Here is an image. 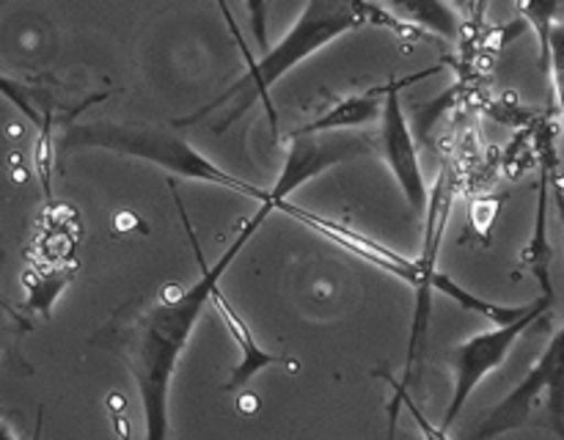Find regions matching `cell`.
Segmentation results:
<instances>
[{
  "label": "cell",
  "instance_id": "cell-9",
  "mask_svg": "<svg viewBox=\"0 0 564 440\" xmlns=\"http://www.w3.org/2000/svg\"><path fill=\"white\" fill-rule=\"evenodd\" d=\"M270 201H273V198H270ZM275 212H284V215H290V218L301 220L303 226L314 229L317 234L328 237L330 242H336V245H341L345 251H350L352 256L364 258V262L375 264V267H383L386 273L397 275V278H402L405 284H411V286L416 284V258H408V256H402V253L391 251V248H386L383 242H375L372 237L361 234V231L352 229V226L339 223V220L323 218V215L312 212V209L297 207V204H292V201H279L275 204Z\"/></svg>",
  "mask_w": 564,
  "mask_h": 440
},
{
  "label": "cell",
  "instance_id": "cell-3",
  "mask_svg": "<svg viewBox=\"0 0 564 440\" xmlns=\"http://www.w3.org/2000/svg\"><path fill=\"white\" fill-rule=\"evenodd\" d=\"M58 146L110 148V152L130 154V157L160 165L169 174L209 182V185L237 193V196L257 198L259 204L270 201V190H262V187L251 185V182L240 179V176H231L229 170H224L213 160L204 157L185 138L174 135V132L163 130V127L138 124V121H132V124H121V121H91V124L66 127L64 135L58 138Z\"/></svg>",
  "mask_w": 564,
  "mask_h": 440
},
{
  "label": "cell",
  "instance_id": "cell-13",
  "mask_svg": "<svg viewBox=\"0 0 564 440\" xmlns=\"http://www.w3.org/2000/svg\"><path fill=\"white\" fill-rule=\"evenodd\" d=\"M433 289L441 292V295H446L449 300H455L457 306L466 308V311H474V314H479V317H485L488 322H494L496 328H510V324L521 322L523 317H529V314L538 308V300L527 302V306H501V302H490V300H485V297L468 292L466 286H460L457 280H452L446 273L435 275Z\"/></svg>",
  "mask_w": 564,
  "mask_h": 440
},
{
  "label": "cell",
  "instance_id": "cell-20",
  "mask_svg": "<svg viewBox=\"0 0 564 440\" xmlns=\"http://www.w3.org/2000/svg\"><path fill=\"white\" fill-rule=\"evenodd\" d=\"M405 407H408V413H411V416H413V421H416V427L422 429L424 440H449V435H446L444 429L435 427V424L427 421V416H424V413L419 410V405H416V402H413L411 394L405 396Z\"/></svg>",
  "mask_w": 564,
  "mask_h": 440
},
{
  "label": "cell",
  "instance_id": "cell-16",
  "mask_svg": "<svg viewBox=\"0 0 564 440\" xmlns=\"http://www.w3.org/2000/svg\"><path fill=\"white\" fill-rule=\"evenodd\" d=\"M25 284H28V292H31V297H28V308L42 311L44 317H50V306H53L55 297L64 292V286L69 284V273H50V275L28 273Z\"/></svg>",
  "mask_w": 564,
  "mask_h": 440
},
{
  "label": "cell",
  "instance_id": "cell-12",
  "mask_svg": "<svg viewBox=\"0 0 564 440\" xmlns=\"http://www.w3.org/2000/svg\"><path fill=\"white\" fill-rule=\"evenodd\" d=\"M538 160H540V182H538V212H534V234L532 240H529V245L521 251V267L529 270V273L538 278L540 289H543V297H549V300L554 302L556 295H554V284H551V258H554V251H551V240H549L551 170L543 157Z\"/></svg>",
  "mask_w": 564,
  "mask_h": 440
},
{
  "label": "cell",
  "instance_id": "cell-6",
  "mask_svg": "<svg viewBox=\"0 0 564 440\" xmlns=\"http://www.w3.org/2000/svg\"><path fill=\"white\" fill-rule=\"evenodd\" d=\"M551 306H554V302H551L549 297H538V308H534L529 317H523L521 322L510 324V328L485 330V333H477L468 341H463V344L452 346L455 391H452V402L444 413V421H441V429H444V432H449L452 424L457 421V416H460L463 407H466L468 396L477 391V385L507 361V355H510L516 341L523 336V330L532 328Z\"/></svg>",
  "mask_w": 564,
  "mask_h": 440
},
{
  "label": "cell",
  "instance_id": "cell-4",
  "mask_svg": "<svg viewBox=\"0 0 564 440\" xmlns=\"http://www.w3.org/2000/svg\"><path fill=\"white\" fill-rule=\"evenodd\" d=\"M529 427L549 429L564 440V322L518 388L485 416L474 440H494Z\"/></svg>",
  "mask_w": 564,
  "mask_h": 440
},
{
  "label": "cell",
  "instance_id": "cell-7",
  "mask_svg": "<svg viewBox=\"0 0 564 440\" xmlns=\"http://www.w3.org/2000/svg\"><path fill=\"white\" fill-rule=\"evenodd\" d=\"M444 69V64L427 66V69L416 72V75L400 77V80H391V91L386 97L383 119H380V148H383V157L389 163L391 174H394L397 185L405 193L408 204H411L413 212H427L430 196L427 182H424L422 163H419L416 143H413L411 127H408L405 108H402L400 91L408 86H416V82L427 80V77L438 75Z\"/></svg>",
  "mask_w": 564,
  "mask_h": 440
},
{
  "label": "cell",
  "instance_id": "cell-5",
  "mask_svg": "<svg viewBox=\"0 0 564 440\" xmlns=\"http://www.w3.org/2000/svg\"><path fill=\"white\" fill-rule=\"evenodd\" d=\"M457 196V170L452 163L441 165V174L435 179L433 196H430V207L424 212V242L422 253L416 258V300H413V319H411V339H408V358L405 372H402V383L411 388L413 377H416V361H422L424 341H427L430 328V306H433V280L438 275V251L444 242L446 223H449L452 207H455Z\"/></svg>",
  "mask_w": 564,
  "mask_h": 440
},
{
  "label": "cell",
  "instance_id": "cell-14",
  "mask_svg": "<svg viewBox=\"0 0 564 440\" xmlns=\"http://www.w3.org/2000/svg\"><path fill=\"white\" fill-rule=\"evenodd\" d=\"M397 11L405 14L411 25L422 28V31L430 28V31L449 38V42L460 36V16H457V11L446 3H397Z\"/></svg>",
  "mask_w": 564,
  "mask_h": 440
},
{
  "label": "cell",
  "instance_id": "cell-21",
  "mask_svg": "<svg viewBox=\"0 0 564 440\" xmlns=\"http://www.w3.org/2000/svg\"><path fill=\"white\" fill-rule=\"evenodd\" d=\"M42 429H44V407H39V410H36V424H33L31 440H42ZM0 438H3V440H17L14 432H11V427H9V424H6V421H3V427H0Z\"/></svg>",
  "mask_w": 564,
  "mask_h": 440
},
{
  "label": "cell",
  "instance_id": "cell-15",
  "mask_svg": "<svg viewBox=\"0 0 564 440\" xmlns=\"http://www.w3.org/2000/svg\"><path fill=\"white\" fill-rule=\"evenodd\" d=\"M518 9L540 38V69L551 75V31L560 14V3H518Z\"/></svg>",
  "mask_w": 564,
  "mask_h": 440
},
{
  "label": "cell",
  "instance_id": "cell-18",
  "mask_svg": "<svg viewBox=\"0 0 564 440\" xmlns=\"http://www.w3.org/2000/svg\"><path fill=\"white\" fill-rule=\"evenodd\" d=\"M372 374H375V377H383L386 383L391 385V391H394V394H391L389 407H386V410H389V427H386V440H397V421H400V410L405 407L408 385L402 383V377L397 380L394 374L389 372V369H378V372H372Z\"/></svg>",
  "mask_w": 564,
  "mask_h": 440
},
{
  "label": "cell",
  "instance_id": "cell-11",
  "mask_svg": "<svg viewBox=\"0 0 564 440\" xmlns=\"http://www.w3.org/2000/svg\"><path fill=\"white\" fill-rule=\"evenodd\" d=\"M391 91V82L386 86L367 88L364 94H356V97H347L341 102H336L334 108L325 110L323 116H317L314 121H308L306 127L295 130L292 135H328V132H345L356 130V127L372 124V121L383 119L386 97Z\"/></svg>",
  "mask_w": 564,
  "mask_h": 440
},
{
  "label": "cell",
  "instance_id": "cell-19",
  "mask_svg": "<svg viewBox=\"0 0 564 440\" xmlns=\"http://www.w3.org/2000/svg\"><path fill=\"white\" fill-rule=\"evenodd\" d=\"M501 204H505V198H501V196L474 198V201H471V226L482 237H488L490 229H494V220H496V215H499Z\"/></svg>",
  "mask_w": 564,
  "mask_h": 440
},
{
  "label": "cell",
  "instance_id": "cell-17",
  "mask_svg": "<svg viewBox=\"0 0 564 440\" xmlns=\"http://www.w3.org/2000/svg\"><path fill=\"white\" fill-rule=\"evenodd\" d=\"M551 82H554V99L556 113H560L562 130H564V3L556 14L554 31H551Z\"/></svg>",
  "mask_w": 564,
  "mask_h": 440
},
{
  "label": "cell",
  "instance_id": "cell-10",
  "mask_svg": "<svg viewBox=\"0 0 564 440\" xmlns=\"http://www.w3.org/2000/svg\"><path fill=\"white\" fill-rule=\"evenodd\" d=\"M209 306L218 311V317L224 319L226 330H229L231 339H235L237 346H240V363L231 369V377L226 380L224 391H242L248 383H251L253 374H259L262 369H268V366H286L290 372H301V361H297V358L275 355V352H264L262 346L257 344V339H253L248 322L242 319V314L237 311L235 306H231L229 297L220 292V286H215V289H213Z\"/></svg>",
  "mask_w": 564,
  "mask_h": 440
},
{
  "label": "cell",
  "instance_id": "cell-8",
  "mask_svg": "<svg viewBox=\"0 0 564 440\" xmlns=\"http://www.w3.org/2000/svg\"><path fill=\"white\" fill-rule=\"evenodd\" d=\"M372 152V141L350 132H328V135H290V154H286L284 170L270 190L273 204L286 201L292 193L323 170L345 163V160L361 157Z\"/></svg>",
  "mask_w": 564,
  "mask_h": 440
},
{
  "label": "cell",
  "instance_id": "cell-1",
  "mask_svg": "<svg viewBox=\"0 0 564 440\" xmlns=\"http://www.w3.org/2000/svg\"><path fill=\"white\" fill-rule=\"evenodd\" d=\"M174 193L176 209L182 215V226L191 240L193 256L198 262V278L191 286H182L176 280H165L158 289H147L141 295L130 297L121 302L108 319L97 328V333L88 339L94 350L110 352L119 358L132 374L138 385L143 410V427H147V440H169L171 435V380H174L176 363L191 341L193 328L204 308L209 306L215 286H220V278L235 262L237 253L248 245L259 226L275 212V204H259L257 212L237 229L235 240L224 251V256L215 264L204 262V253L198 248L196 231H193L191 218L185 212L180 193L174 182H169Z\"/></svg>",
  "mask_w": 564,
  "mask_h": 440
},
{
  "label": "cell",
  "instance_id": "cell-2",
  "mask_svg": "<svg viewBox=\"0 0 564 440\" xmlns=\"http://www.w3.org/2000/svg\"><path fill=\"white\" fill-rule=\"evenodd\" d=\"M220 9H224V14L229 16V9H226V6H220ZM229 22H231V31H235L237 42H240L242 55H246V61H248L246 75H242V80H237L229 91L220 94V97H215L213 102L204 105L202 110H196V113L187 116V119H176L174 127L196 124L198 119H204V116L213 113V110H218L220 105H226L231 97H237V94H240L235 110H231L224 121H218V124H215V130L224 132L226 127H229L231 121L240 119V116L246 113L253 102L264 99V110H268L270 130H273V135H279V121H275L273 102H270V88H273V82H279L286 72L295 69L301 61H306L308 55H314L317 50H323L325 44L336 42V38L345 36V33L361 31V28H367V25L386 28V31L397 33V36H402V38H430L422 28L411 25L408 20H400V16H394L391 11H386L383 6L345 3V0H312L308 6H303L301 16H297V22L292 25V31L286 33L279 44H273V47H270L268 53L257 61L251 53H248L246 42H242L240 33H237V25L231 16H229Z\"/></svg>",
  "mask_w": 564,
  "mask_h": 440
}]
</instances>
